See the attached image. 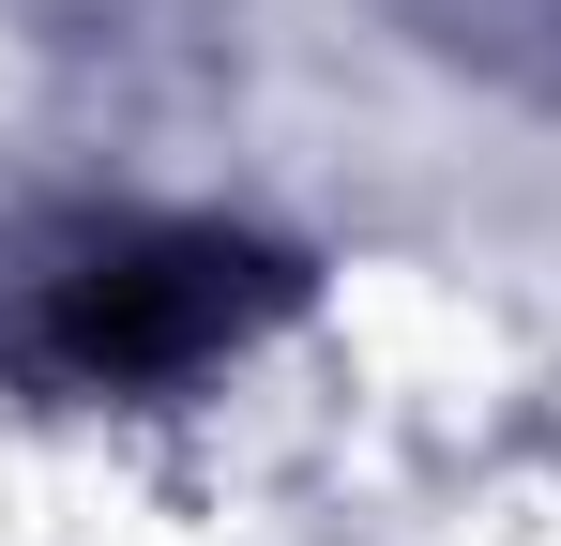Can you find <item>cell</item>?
<instances>
[{"mask_svg":"<svg viewBox=\"0 0 561 546\" xmlns=\"http://www.w3.org/2000/svg\"><path fill=\"white\" fill-rule=\"evenodd\" d=\"M304 273L243 228H77L61 259L15 273L0 304V350L31 395H168L197 364H228L243 334H274Z\"/></svg>","mask_w":561,"mask_h":546,"instance_id":"obj_1","label":"cell"}]
</instances>
